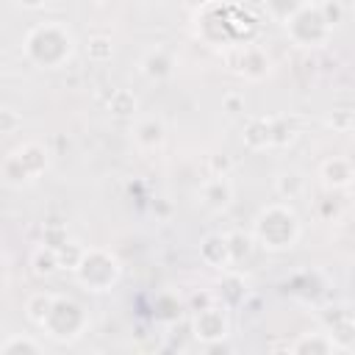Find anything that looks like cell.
<instances>
[{
    "label": "cell",
    "instance_id": "6da1fadb",
    "mask_svg": "<svg viewBox=\"0 0 355 355\" xmlns=\"http://www.w3.org/2000/svg\"><path fill=\"white\" fill-rule=\"evenodd\" d=\"M72 47H75V39L61 22H44V25L33 28L25 39L28 58L42 69L64 67V61L72 55Z\"/></svg>",
    "mask_w": 355,
    "mask_h": 355
},
{
    "label": "cell",
    "instance_id": "7a4b0ae2",
    "mask_svg": "<svg viewBox=\"0 0 355 355\" xmlns=\"http://www.w3.org/2000/svg\"><path fill=\"white\" fill-rule=\"evenodd\" d=\"M252 239L263 250H272V252L288 250L300 239V216L288 205H283V202L266 205L255 216V233H252Z\"/></svg>",
    "mask_w": 355,
    "mask_h": 355
},
{
    "label": "cell",
    "instance_id": "3957f363",
    "mask_svg": "<svg viewBox=\"0 0 355 355\" xmlns=\"http://www.w3.org/2000/svg\"><path fill=\"white\" fill-rule=\"evenodd\" d=\"M75 277L89 291H108L119 280V261L105 250H86L75 269Z\"/></svg>",
    "mask_w": 355,
    "mask_h": 355
},
{
    "label": "cell",
    "instance_id": "277c9868",
    "mask_svg": "<svg viewBox=\"0 0 355 355\" xmlns=\"http://www.w3.org/2000/svg\"><path fill=\"white\" fill-rule=\"evenodd\" d=\"M89 319L83 313V308L75 302V300H67V297H55L53 302V311L50 316L44 319V330L55 338V341H75L83 330H86Z\"/></svg>",
    "mask_w": 355,
    "mask_h": 355
},
{
    "label": "cell",
    "instance_id": "5b68a950",
    "mask_svg": "<svg viewBox=\"0 0 355 355\" xmlns=\"http://www.w3.org/2000/svg\"><path fill=\"white\" fill-rule=\"evenodd\" d=\"M286 31L300 47H319V44H324L330 39L333 28L324 22V17H322V11L316 6H305L302 11H297L286 22Z\"/></svg>",
    "mask_w": 355,
    "mask_h": 355
},
{
    "label": "cell",
    "instance_id": "8992f818",
    "mask_svg": "<svg viewBox=\"0 0 355 355\" xmlns=\"http://www.w3.org/2000/svg\"><path fill=\"white\" fill-rule=\"evenodd\" d=\"M227 330H230V322H227V316H225L222 308L205 305V308L197 311V316H194V336L200 341H205V344L219 341V338L227 336Z\"/></svg>",
    "mask_w": 355,
    "mask_h": 355
},
{
    "label": "cell",
    "instance_id": "52a82bcc",
    "mask_svg": "<svg viewBox=\"0 0 355 355\" xmlns=\"http://www.w3.org/2000/svg\"><path fill=\"white\" fill-rule=\"evenodd\" d=\"M230 67L236 72H241L244 78L250 80H261L269 75V55L261 50V47H239L233 55H230Z\"/></svg>",
    "mask_w": 355,
    "mask_h": 355
},
{
    "label": "cell",
    "instance_id": "ba28073f",
    "mask_svg": "<svg viewBox=\"0 0 355 355\" xmlns=\"http://www.w3.org/2000/svg\"><path fill=\"white\" fill-rule=\"evenodd\" d=\"M200 197H202V202H205L208 208L225 211V208L233 202V186H230L227 175H214L211 180H205L202 189H200Z\"/></svg>",
    "mask_w": 355,
    "mask_h": 355
},
{
    "label": "cell",
    "instance_id": "9c48e42d",
    "mask_svg": "<svg viewBox=\"0 0 355 355\" xmlns=\"http://www.w3.org/2000/svg\"><path fill=\"white\" fill-rule=\"evenodd\" d=\"M319 172H322V183L330 186V189H344V186H349V183L355 180V166H352V161H349V158H338V155L327 158Z\"/></svg>",
    "mask_w": 355,
    "mask_h": 355
},
{
    "label": "cell",
    "instance_id": "30bf717a",
    "mask_svg": "<svg viewBox=\"0 0 355 355\" xmlns=\"http://www.w3.org/2000/svg\"><path fill=\"white\" fill-rule=\"evenodd\" d=\"M200 258H202L208 266H216V269L233 263V252H230V241H227V236H219V233L205 236L202 244H200Z\"/></svg>",
    "mask_w": 355,
    "mask_h": 355
},
{
    "label": "cell",
    "instance_id": "8fae6325",
    "mask_svg": "<svg viewBox=\"0 0 355 355\" xmlns=\"http://www.w3.org/2000/svg\"><path fill=\"white\" fill-rule=\"evenodd\" d=\"M133 141H136L141 150H158V147L166 141V128H164V122L155 119V116L141 119V122L133 128Z\"/></svg>",
    "mask_w": 355,
    "mask_h": 355
},
{
    "label": "cell",
    "instance_id": "7c38bea8",
    "mask_svg": "<svg viewBox=\"0 0 355 355\" xmlns=\"http://www.w3.org/2000/svg\"><path fill=\"white\" fill-rule=\"evenodd\" d=\"M14 155L19 158V164L25 166V172H28V178H31V180H36V178L47 169V164H50L47 150H44L42 144H36V141H28V144L17 147V150H14Z\"/></svg>",
    "mask_w": 355,
    "mask_h": 355
},
{
    "label": "cell",
    "instance_id": "4fadbf2b",
    "mask_svg": "<svg viewBox=\"0 0 355 355\" xmlns=\"http://www.w3.org/2000/svg\"><path fill=\"white\" fill-rule=\"evenodd\" d=\"M172 67H175V58H172V53L164 50V47L150 50V53L144 55V61H141V72H144L150 80H164V78H169V75H172Z\"/></svg>",
    "mask_w": 355,
    "mask_h": 355
},
{
    "label": "cell",
    "instance_id": "5bb4252c",
    "mask_svg": "<svg viewBox=\"0 0 355 355\" xmlns=\"http://www.w3.org/2000/svg\"><path fill=\"white\" fill-rule=\"evenodd\" d=\"M336 349H341V344L336 341L333 333H308V336L297 338V344L291 347V352H319V355H327Z\"/></svg>",
    "mask_w": 355,
    "mask_h": 355
},
{
    "label": "cell",
    "instance_id": "9a60e30c",
    "mask_svg": "<svg viewBox=\"0 0 355 355\" xmlns=\"http://www.w3.org/2000/svg\"><path fill=\"white\" fill-rule=\"evenodd\" d=\"M53 302H55V294H50V291H36V294H31L28 297V302H25V316L33 322V324H44V319L50 316V311H53Z\"/></svg>",
    "mask_w": 355,
    "mask_h": 355
},
{
    "label": "cell",
    "instance_id": "2e32d148",
    "mask_svg": "<svg viewBox=\"0 0 355 355\" xmlns=\"http://www.w3.org/2000/svg\"><path fill=\"white\" fill-rule=\"evenodd\" d=\"M244 144L250 150H263L272 144V119H252L244 130Z\"/></svg>",
    "mask_w": 355,
    "mask_h": 355
},
{
    "label": "cell",
    "instance_id": "e0dca14e",
    "mask_svg": "<svg viewBox=\"0 0 355 355\" xmlns=\"http://www.w3.org/2000/svg\"><path fill=\"white\" fill-rule=\"evenodd\" d=\"M31 266H33V275H36V277H50L55 269H61V263H58V250L42 244V247L31 255Z\"/></svg>",
    "mask_w": 355,
    "mask_h": 355
},
{
    "label": "cell",
    "instance_id": "ac0fdd59",
    "mask_svg": "<svg viewBox=\"0 0 355 355\" xmlns=\"http://www.w3.org/2000/svg\"><path fill=\"white\" fill-rule=\"evenodd\" d=\"M3 183L11 186V189H19V186H25V183H33V180L28 178L25 166L19 164V158H17L14 153L6 155V161H3Z\"/></svg>",
    "mask_w": 355,
    "mask_h": 355
},
{
    "label": "cell",
    "instance_id": "d6986e66",
    "mask_svg": "<svg viewBox=\"0 0 355 355\" xmlns=\"http://www.w3.org/2000/svg\"><path fill=\"white\" fill-rule=\"evenodd\" d=\"M263 6H266V11L277 19V22H288L297 11H302L305 6H308V0H263Z\"/></svg>",
    "mask_w": 355,
    "mask_h": 355
},
{
    "label": "cell",
    "instance_id": "ffe728a7",
    "mask_svg": "<svg viewBox=\"0 0 355 355\" xmlns=\"http://www.w3.org/2000/svg\"><path fill=\"white\" fill-rule=\"evenodd\" d=\"M302 189H305V180H302L300 172H283L277 178V194L283 200H297L302 194Z\"/></svg>",
    "mask_w": 355,
    "mask_h": 355
},
{
    "label": "cell",
    "instance_id": "44dd1931",
    "mask_svg": "<svg viewBox=\"0 0 355 355\" xmlns=\"http://www.w3.org/2000/svg\"><path fill=\"white\" fill-rule=\"evenodd\" d=\"M83 255H86V247H80L78 241H72V239H67L61 247H58V263H61V269H78V263L83 261Z\"/></svg>",
    "mask_w": 355,
    "mask_h": 355
},
{
    "label": "cell",
    "instance_id": "7402d4cb",
    "mask_svg": "<svg viewBox=\"0 0 355 355\" xmlns=\"http://www.w3.org/2000/svg\"><path fill=\"white\" fill-rule=\"evenodd\" d=\"M108 108H111V114H116V116H130V114H136L139 103H136L133 92H128V89H119V92H114V94H111V100H108Z\"/></svg>",
    "mask_w": 355,
    "mask_h": 355
},
{
    "label": "cell",
    "instance_id": "603a6c76",
    "mask_svg": "<svg viewBox=\"0 0 355 355\" xmlns=\"http://www.w3.org/2000/svg\"><path fill=\"white\" fill-rule=\"evenodd\" d=\"M17 352H31V355H42V344L28 338V336H11L3 347H0V355H17Z\"/></svg>",
    "mask_w": 355,
    "mask_h": 355
},
{
    "label": "cell",
    "instance_id": "cb8c5ba5",
    "mask_svg": "<svg viewBox=\"0 0 355 355\" xmlns=\"http://www.w3.org/2000/svg\"><path fill=\"white\" fill-rule=\"evenodd\" d=\"M86 53H89V58H92V61H108L114 50H111V42H108L105 36H94V39H89Z\"/></svg>",
    "mask_w": 355,
    "mask_h": 355
},
{
    "label": "cell",
    "instance_id": "d4e9b609",
    "mask_svg": "<svg viewBox=\"0 0 355 355\" xmlns=\"http://www.w3.org/2000/svg\"><path fill=\"white\" fill-rule=\"evenodd\" d=\"M316 8L322 11V17H324V22H327L330 28H333V25H338V22L344 19V6H341L338 0H322Z\"/></svg>",
    "mask_w": 355,
    "mask_h": 355
},
{
    "label": "cell",
    "instance_id": "484cf974",
    "mask_svg": "<svg viewBox=\"0 0 355 355\" xmlns=\"http://www.w3.org/2000/svg\"><path fill=\"white\" fill-rule=\"evenodd\" d=\"M227 241H230L233 261H239V258H241V252L247 255V252L252 250V236H244V233H230V236H227Z\"/></svg>",
    "mask_w": 355,
    "mask_h": 355
},
{
    "label": "cell",
    "instance_id": "4316f807",
    "mask_svg": "<svg viewBox=\"0 0 355 355\" xmlns=\"http://www.w3.org/2000/svg\"><path fill=\"white\" fill-rule=\"evenodd\" d=\"M67 241V230L61 227V225H44V244L47 247H61Z\"/></svg>",
    "mask_w": 355,
    "mask_h": 355
},
{
    "label": "cell",
    "instance_id": "83f0119b",
    "mask_svg": "<svg viewBox=\"0 0 355 355\" xmlns=\"http://www.w3.org/2000/svg\"><path fill=\"white\" fill-rule=\"evenodd\" d=\"M19 125H22V119L17 116V111H11V108H3V111H0V133L8 136V133H14Z\"/></svg>",
    "mask_w": 355,
    "mask_h": 355
},
{
    "label": "cell",
    "instance_id": "f1b7e54d",
    "mask_svg": "<svg viewBox=\"0 0 355 355\" xmlns=\"http://www.w3.org/2000/svg\"><path fill=\"white\" fill-rule=\"evenodd\" d=\"M211 169H214V175H227V169H230V158L227 155H214L211 158Z\"/></svg>",
    "mask_w": 355,
    "mask_h": 355
},
{
    "label": "cell",
    "instance_id": "f546056e",
    "mask_svg": "<svg viewBox=\"0 0 355 355\" xmlns=\"http://www.w3.org/2000/svg\"><path fill=\"white\" fill-rule=\"evenodd\" d=\"M225 105H227L230 114H236V111H239V97H236V94H227V97H225Z\"/></svg>",
    "mask_w": 355,
    "mask_h": 355
},
{
    "label": "cell",
    "instance_id": "4dcf8cb0",
    "mask_svg": "<svg viewBox=\"0 0 355 355\" xmlns=\"http://www.w3.org/2000/svg\"><path fill=\"white\" fill-rule=\"evenodd\" d=\"M47 0H17V6H22V8H42Z\"/></svg>",
    "mask_w": 355,
    "mask_h": 355
},
{
    "label": "cell",
    "instance_id": "1f68e13d",
    "mask_svg": "<svg viewBox=\"0 0 355 355\" xmlns=\"http://www.w3.org/2000/svg\"><path fill=\"white\" fill-rule=\"evenodd\" d=\"M183 3H186L189 8H197V11H200V8H205V6L214 3V0H183Z\"/></svg>",
    "mask_w": 355,
    "mask_h": 355
},
{
    "label": "cell",
    "instance_id": "d6a6232c",
    "mask_svg": "<svg viewBox=\"0 0 355 355\" xmlns=\"http://www.w3.org/2000/svg\"><path fill=\"white\" fill-rule=\"evenodd\" d=\"M352 11H355V6H352Z\"/></svg>",
    "mask_w": 355,
    "mask_h": 355
}]
</instances>
